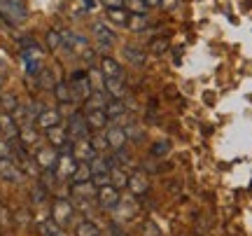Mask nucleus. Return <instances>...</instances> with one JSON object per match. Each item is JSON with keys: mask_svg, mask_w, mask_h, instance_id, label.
Here are the masks:
<instances>
[{"mask_svg": "<svg viewBox=\"0 0 252 236\" xmlns=\"http://www.w3.org/2000/svg\"><path fill=\"white\" fill-rule=\"evenodd\" d=\"M77 164L80 162H77L70 152H61V155H59V162H56V166H54L56 178H59V180H70L75 169H77Z\"/></svg>", "mask_w": 252, "mask_h": 236, "instance_id": "obj_8", "label": "nucleus"}, {"mask_svg": "<svg viewBox=\"0 0 252 236\" xmlns=\"http://www.w3.org/2000/svg\"><path fill=\"white\" fill-rule=\"evenodd\" d=\"M124 56H126V61H131V64L135 66V68H143L145 64V52L140 49V47H133V45H126L124 49Z\"/></svg>", "mask_w": 252, "mask_h": 236, "instance_id": "obj_23", "label": "nucleus"}, {"mask_svg": "<svg viewBox=\"0 0 252 236\" xmlns=\"http://www.w3.org/2000/svg\"><path fill=\"white\" fill-rule=\"evenodd\" d=\"M45 136H47V143H49L52 147H56L59 152H70V150H72V140H70V136H68V129H65V124H56V127L47 129ZM70 155H72V152H70Z\"/></svg>", "mask_w": 252, "mask_h": 236, "instance_id": "obj_1", "label": "nucleus"}, {"mask_svg": "<svg viewBox=\"0 0 252 236\" xmlns=\"http://www.w3.org/2000/svg\"><path fill=\"white\" fill-rule=\"evenodd\" d=\"M35 80H37V87L40 89H45V91H49V89H54V84H56V77H54V70L52 68H40V73L35 75Z\"/></svg>", "mask_w": 252, "mask_h": 236, "instance_id": "obj_21", "label": "nucleus"}, {"mask_svg": "<svg viewBox=\"0 0 252 236\" xmlns=\"http://www.w3.org/2000/svg\"><path fill=\"white\" fill-rule=\"evenodd\" d=\"M103 91L108 94L110 99L122 101L126 96V82L122 77H105L103 80Z\"/></svg>", "mask_w": 252, "mask_h": 236, "instance_id": "obj_14", "label": "nucleus"}, {"mask_svg": "<svg viewBox=\"0 0 252 236\" xmlns=\"http://www.w3.org/2000/svg\"><path fill=\"white\" fill-rule=\"evenodd\" d=\"M61 42L65 49H70L72 54H77V56H82L87 49H89V40L84 35L70 33V31H61Z\"/></svg>", "mask_w": 252, "mask_h": 236, "instance_id": "obj_9", "label": "nucleus"}, {"mask_svg": "<svg viewBox=\"0 0 252 236\" xmlns=\"http://www.w3.org/2000/svg\"><path fill=\"white\" fill-rule=\"evenodd\" d=\"M98 68H100V73H103V77H122V80H124V68H122L119 61H115L112 56H103Z\"/></svg>", "mask_w": 252, "mask_h": 236, "instance_id": "obj_16", "label": "nucleus"}, {"mask_svg": "<svg viewBox=\"0 0 252 236\" xmlns=\"http://www.w3.org/2000/svg\"><path fill=\"white\" fill-rule=\"evenodd\" d=\"M59 150L52 145H37L35 152H33V162L37 164L40 171H54L56 162H59Z\"/></svg>", "mask_w": 252, "mask_h": 236, "instance_id": "obj_3", "label": "nucleus"}, {"mask_svg": "<svg viewBox=\"0 0 252 236\" xmlns=\"http://www.w3.org/2000/svg\"><path fill=\"white\" fill-rule=\"evenodd\" d=\"M124 9L131 14H140V17H147V12H150L145 0H124Z\"/></svg>", "mask_w": 252, "mask_h": 236, "instance_id": "obj_31", "label": "nucleus"}, {"mask_svg": "<svg viewBox=\"0 0 252 236\" xmlns=\"http://www.w3.org/2000/svg\"><path fill=\"white\" fill-rule=\"evenodd\" d=\"M126 182H128V175H126L119 166H115L112 164V169H110V185H115V187H126Z\"/></svg>", "mask_w": 252, "mask_h": 236, "instance_id": "obj_32", "label": "nucleus"}, {"mask_svg": "<svg viewBox=\"0 0 252 236\" xmlns=\"http://www.w3.org/2000/svg\"><path fill=\"white\" fill-rule=\"evenodd\" d=\"M131 17V12H126L124 7H115V9H108V19L112 24H117V26H126V21Z\"/></svg>", "mask_w": 252, "mask_h": 236, "instance_id": "obj_33", "label": "nucleus"}, {"mask_svg": "<svg viewBox=\"0 0 252 236\" xmlns=\"http://www.w3.org/2000/svg\"><path fill=\"white\" fill-rule=\"evenodd\" d=\"M37 232H40V236H56L61 232V227H59L52 218H47V220H40V222H37Z\"/></svg>", "mask_w": 252, "mask_h": 236, "instance_id": "obj_30", "label": "nucleus"}, {"mask_svg": "<svg viewBox=\"0 0 252 236\" xmlns=\"http://www.w3.org/2000/svg\"><path fill=\"white\" fill-rule=\"evenodd\" d=\"M175 2H178V0H161V7H173V5H175Z\"/></svg>", "mask_w": 252, "mask_h": 236, "instance_id": "obj_44", "label": "nucleus"}, {"mask_svg": "<svg viewBox=\"0 0 252 236\" xmlns=\"http://www.w3.org/2000/svg\"><path fill=\"white\" fill-rule=\"evenodd\" d=\"M19 105H21V101H19L17 94H12V91H5V94H0V108L5 110V112H14Z\"/></svg>", "mask_w": 252, "mask_h": 236, "instance_id": "obj_27", "label": "nucleus"}, {"mask_svg": "<svg viewBox=\"0 0 252 236\" xmlns=\"http://www.w3.org/2000/svg\"><path fill=\"white\" fill-rule=\"evenodd\" d=\"M56 124H61V112L56 108H42V112L35 117V127L40 131H47V129L56 127Z\"/></svg>", "mask_w": 252, "mask_h": 236, "instance_id": "obj_13", "label": "nucleus"}, {"mask_svg": "<svg viewBox=\"0 0 252 236\" xmlns=\"http://www.w3.org/2000/svg\"><path fill=\"white\" fill-rule=\"evenodd\" d=\"M84 119H87V124H89L91 131H103V129L110 124L105 110H84Z\"/></svg>", "mask_w": 252, "mask_h": 236, "instance_id": "obj_15", "label": "nucleus"}, {"mask_svg": "<svg viewBox=\"0 0 252 236\" xmlns=\"http://www.w3.org/2000/svg\"><path fill=\"white\" fill-rule=\"evenodd\" d=\"M68 136L70 140H82V138H89L91 136V129L87 124V119H84V112H72L70 117H68Z\"/></svg>", "mask_w": 252, "mask_h": 236, "instance_id": "obj_4", "label": "nucleus"}, {"mask_svg": "<svg viewBox=\"0 0 252 236\" xmlns=\"http://www.w3.org/2000/svg\"><path fill=\"white\" fill-rule=\"evenodd\" d=\"M91 180V169H89V162H80L77 169L72 173L70 182H89Z\"/></svg>", "mask_w": 252, "mask_h": 236, "instance_id": "obj_29", "label": "nucleus"}, {"mask_svg": "<svg viewBox=\"0 0 252 236\" xmlns=\"http://www.w3.org/2000/svg\"><path fill=\"white\" fill-rule=\"evenodd\" d=\"M52 91H54V96L59 103H72V91H70V84H68V82H56Z\"/></svg>", "mask_w": 252, "mask_h": 236, "instance_id": "obj_28", "label": "nucleus"}, {"mask_svg": "<svg viewBox=\"0 0 252 236\" xmlns=\"http://www.w3.org/2000/svg\"><path fill=\"white\" fill-rule=\"evenodd\" d=\"M5 80H7V68H5V66H0V84H2Z\"/></svg>", "mask_w": 252, "mask_h": 236, "instance_id": "obj_43", "label": "nucleus"}, {"mask_svg": "<svg viewBox=\"0 0 252 236\" xmlns=\"http://www.w3.org/2000/svg\"><path fill=\"white\" fill-rule=\"evenodd\" d=\"M124 134L128 140H140L143 138V129H140V124H135V122H128V124H124Z\"/></svg>", "mask_w": 252, "mask_h": 236, "instance_id": "obj_35", "label": "nucleus"}, {"mask_svg": "<svg viewBox=\"0 0 252 236\" xmlns=\"http://www.w3.org/2000/svg\"><path fill=\"white\" fill-rule=\"evenodd\" d=\"M126 26L131 28L133 33H143L147 24H145V17H140V14H131V17H128V21H126Z\"/></svg>", "mask_w": 252, "mask_h": 236, "instance_id": "obj_36", "label": "nucleus"}, {"mask_svg": "<svg viewBox=\"0 0 252 236\" xmlns=\"http://www.w3.org/2000/svg\"><path fill=\"white\" fill-rule=\"evenodd\" d=\"M84 5H87V7H94V0H84Z\"/></svg>", "mask_w": 252, "mask_h": 236, "instance_id": "obj_45", "label": "nucleus"}, {"mask_svg": "<svg viewBox=\"0 0 252 236\" xmlns=\"http://www.w3.org/2000/svg\"><path fill=\"white\" fill-rule=\"evenodd\" d=\"M9 152H12V147H9V140L0 138V157H9Z\"/></svg>", "mask_w": 252, "mask_h": 236, "instance_id": "obj_40", "label": "nucleus"}, {"mask_svg": "<svg viewBox=\"0 0 252 236\" xmlns=\"http://www.w3.org/2000/svg\"><path fill=\"white\" fill-rule=\"evenodd\" d=\"M0 136L5 140H17L19 138V122L12 112H0Z\"/></svg>", "mask_w": 252, "mask_h": 236, "instance_id": "obj_11", "label": "nucleus"}, {"mask_svg": "<svg viewBox=\"0 0 252 236\" xmlns=\"http://www.w3.org/2000/svg\"><path fill=\"white\" fill-rule=\"evenodd\" d=\"M168 47H171L168 37H154L152 42H150V49H152L154 54H163V52H168Z\"/></svg>", "mask_w": 252, "mask_h": 236, "instance_id": "obj_38", "label": "nucleus"}, {"mask_svg": "<svg viewBox=\"0 0 252 236\" xmlns=\"http://www.w3.org/2000/svg\"><path fill=\"white\" fill-rule=\"evenodd\" d=\"M72 215H75V208H72L70 201L63 199V197L54 199V203H52V220H54L59 227H65V225H70Z\"/></svg>", "mask_w": 252, "mask_h": 236, "instance_id": "obj_6", "label": "nucleus"}, {"mask_svg": "<svg viewBox=\"0 0 252 236\" xmlns=\"http://www.w3.org/2000/svg\"><path fill=\"white\" fill-rule=\"evenodd\" d=\"M87 110H105V105H108V94L103 89H94L91 91V96L87 101Z\"/></svg>", "mask_w": 252, "mask_h": 236, "instance_id": "obj_20", "label": "nucleus"}, {"mask_svg": "<svg viewBox=\"0 0 252 236\" xmlns=\"http://www.w3.org/2000/svg\"><path fill=\"white\" fill-rule=\"evenodd\" d=\"M126 187L133 192V194H145V192L150 190V182H147V175L143 171H135L133 175H128V182H126Z\"/></svg>", "mask_w": 252, "mask_h": 236, "instance_id": "obj_17", "label": "nucleus"}, {"mask_svg": "<svg viewBox=\"0 0 252 236\" xmlns=\"http://www.w3.org/2000/svg\"><path fill=\"white\" fill-rule=\"evenodd\" d=\"M91 31H94V37L98 40L100 49H110V47L117 42V35H115L103 21H94V24H91Z\"/></svg>", "mask_w": 252, "mask_h": 236, "instance_id": "obj_10", "label": "nucleus"}, {"mask_svg": "<svg viewBox=\"0 0 252 236\" xmlns=\"http://www.w3.org/2000/svg\"><path fill=\"white\" fill-rule=\"evenodd\" d=\"M56 236H63V234H61V232H59V234H56Z\"/></svg>", "mask_w": 252, "mask_h": 236, "instance_id": "obj_47", "label": "nucleus"}, {"mask_svg": "<svg viewBox=\"0 0 252 236\" xmlns=\"http://www.w3.org/2000/svg\"><path fill=\"white\" fill-rule=\"evenodd\" d=\"M72 157L77 159V162H91L94 157L98 155L96 150H94V145H91L89 138H82V140H72Z\"/></svg>", "mask_w": 252, "mask_h": 236, "instance_id": "obj_12", "label": "nucleus"}, {"mask_svg": "<svg viewBox=\"0 0 252 236\" xmlns=\"http://www.w3.org/2000/svg\"><path fill=\"white\" fill-rule=\"evenodd\" d=\"M96 201H98V206L103 210H115L119 206L122 197H119L117 187L108 182V185H103V187H98V190H96Z\"/></svg>", "mask_w": 252, "mask_h": 236, "instance_id": "obj_7", "label": "nucleus"}, {"mask_svg": "<svg viewBox=\"0 0 252 236\" xmlns=\"http://www.w3.org/2000/svg\"><path fill=\"white\" fill-rule=\"evenodd\" d=\"M75 236H103L100 227L96 222H91V220H82L80 225L75 227Z\"/></svg>", "mask_w": 252, "mask_h": 236, "instance_id": "obj_24", "label": "nucleus"}, {"mask_svg": "<svg viewBox=\"0 0 252 236\" xmlns=\"http://www.w3.org/2000/svg\"><path fill=\"white\" fill-rule=\"evenodd\" d=\"M0 178L12 182V185H19V182L26 180V173L19 169V164L12 157H0Z\"/></svg>", "mask_w": 252, "mask_h": 236, "instance_id": "obj_5", "label": "nucleus"}, {"mask_svg": "<svg viewBox=\"0 0 252 236\" xmlns=\"http://www.w3.org/2000/svg\"><path fill=\"white\" fill-rule=\"evenodd\" d=\"M19 143L26 147H33L37 143V127L35 124H21L19 127Z\"/></svg>", "mask_w": 252, "mask_h": 236, "instance_id": "obj_19", "label": "nucleus"}, {"mask_svg": "<svg viewBox=\"0 0 252 236\" xmlns=\"http://www.w3.org/2000/svg\"><path fill=\"white\" fill-rule=\"evenodd\" d=\"M0 17L17 26V24H24V21H26L28 12L19 0H0Z\"/></svg>", "mask_w": 252, "mask_h": 236, "instance_id": "obj_2", "label": "nucleus"}, {"mask_svg": "<svg viewBox=\"0 0 252 236\" xmlns=\"http://www.w3.org/2000/svg\"><path fill=\"white\" fill-rule=\"evenodd\" d=\"M105 138H108V145L112 150H119V147H124L128 143V138L124 134V127H108L105 131Z\"/></svg>", "mask_w": 252, "mask_h": 236, "instance_id": "obj_18", "label": "nucleus"}, {"mask_svg": "<svg viewBox=\"0 0 252 236\" xmlns=\"http://www.w3.org/2000/svg\"><path fill=\"white\" fill-rule=\"evenodd\" d=\"M103 5L108 9H115V7H124V0H103Z\"/></svg>", "mask_w": 252, "mask_h": 236, "instance_id": "obj_41", "label": "nucleus"}, {"mask_svg": "<svg viewBox=\"0 0 252 236\" xmlns=\"http://www.w3.org/2000/svg\"><path fill=\"white\" fill-rule=\"evenodd\" d=\"M89 140H91V145H94V150H96V152H105V150H108V138H105V134H96V136H89Z\"/></svg>", "mask_w": 252, "mask_h": 236, "instance_id": "obj_37", "label": "nucleus"}, {"mask_svg": "<svg viewBox=\"0 0 252 236\" xmlns=\"http://www.w3.org/2000/svg\"><path fill=\"white\" fill-rule=\"evenodd\" d=\"M105 115H108V119H122L126 115V105L117 99H110L105 105Z\"/></svg>", "mask_w": 252, "mask_h": 236, "instance_id": "obj_25", "label": "nucleus"}, {"mask_svg": "<svg viewBox=\"0 0 252 236\" xmlns=\"http://www.w3.org/2000/svg\"><path fill=\"white\" fill-rule=\"evenodd\" d=\"M89 169H91V175H105V173H110V169H112V159H105V157L96 155L89 162Z\"/></svg>", "mask_w": 252, "mask_h": 236, "instance_id": "obj_22", "label": "nucleus"}, {"mask_svg": "<svg viewBox=\"0 0 252 236\" xmlns=\"http://www.w3.org/2000/svg\"><path fill=\"white\" fill-rule=\"evenodd\" d=\"M168 150H171V143L163 138V140H157L152 145V155L154 157H161V155H168Z\"/></svg>", "mask_w": 252, "mask_h": 236, "instance_id": "obj_39", "label": "nucleus"}, {"mask_svg": "<svg viewBox=\"0 0 252 236\" xmlns=\"http://www.w3.org/2000/svg\"><path fill=\"white\" fill-rule=\"evenodd\" d=\"M45 40H47V49H49V52H56V49H61V47H63L61 31H49Z\"/></svg>", "mask_w": 252, "mask_h": 236, "instance_id": "obj_34", "label": "nucleus"}, {"mask_svg": "<svg viewBox=\"0 0 252 236\" xmlns=\"http://www.w3.org/2000/svg\"><path fill=\"white\" fill-rule=\"evenodd\" d=\"M72 194H80L84 199H96V185L94 182H72Z\"/></svg>", "mask_w": 252, "mask_h": 236, "instance_id": "obj_26", "label": "nucleus"}, {"mask_svg": "<svg viewBox=\"0 0 252 236\" xmlns=\"http://www.w3.org/2000/svg\"><path fill=\"white\" fill-rule=\"evenodd\" d=\"M147 7H161V0H145Z\"/></svg>", "mask_w": 252, "mask_h": 236, "instance_id": "obj_42", "label": "nucleus"}, {"mask_svg": "<svg viewBox=\"0 0 252 236\" xmlns=\"http://www.w3.org/2000/svg\"><path fill=\"white\" fill-rule=\"evenodd\" d=\"M115 232H117V229H115ZM117 236H124V234H119V232H117Z\"/></svg>", "mask_w": 252, "mask_h": 236, "instance_id": "obj_46", "label": "nucleus"}]
</instances>
